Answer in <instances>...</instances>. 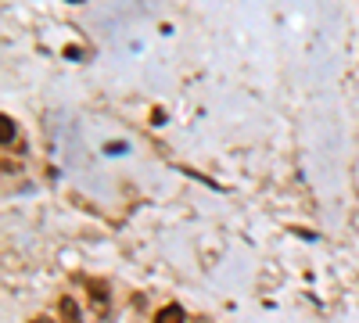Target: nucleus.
<instances>
[{"label": "nucleus", "instance_id": "f257e3e1", "mask_svg": "<svg viewBox=\"0 0 359 323\" xmlns=\"http://www.w3.org/2000/svg\"><path fill=\"white\" fill-rule=\"evenodd\" d=\"M155 323H187V312H184V305H162Z\"/></svg>", "mask_w": 359, "mask_h": 323}, {"label": "nucleus", "instance_id": "f03ea898", "mask_svg": "<svg viewBox=\"0 0 359 323\" xmlns=\"http://www.w3.org/2000/svg\"><path fill=\"white\" fill-rule=\"evenodd\" d=\"M57 305H62V319H65V323H83V319H79V305H76L72 298H62Z\"/></svg>", "mask_w": 359, "mask_h": 323}, {"label": "nucleus", "instance_id": "7ed1b4c3", "mask_svg": "<svg viewBox=\"0 0 359 323\" xmlns=\"http://www.w3.org/2000/svg\"><path fill=\"white\" fill-rule=\"evenodd\" d=\"M0 126H4V144H11V140H15V133H18V130H15V123L4 115V119H0Z\"/></svg>", "mask_w": 359, "mask_h": 323}, {"label": "nucleus", "instance_id": "20e7f679", "mask_svg": "<svg viewBox=\"0 0 359 323\" xmlns=\"http://www.w3.org/2000/svg\"><path fill=\"white\" fill-rule=\"evenodd\" d=\"M33 323H50V319H43V316H36V319H33Z\"/></svg>", "mask_w": 359, "mask_h": 323}]
</instances>
